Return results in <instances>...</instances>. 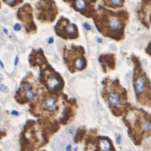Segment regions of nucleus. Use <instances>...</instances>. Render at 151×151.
Here are the masks:
<instances>
[{
  "label": "nucleus",
  "mask_w": 151,
  "mask_h": 151,
  "mask_svg": "<svg viewBox=\"0 0 151 151\" xmlns=\"http://www.w3.org/2000/svg\"><path fill=\"white\" fill-rule=\"evenodd\" d=\"M58 14V8L54 0H39L35 4V17L42 23H53Z\"/></svg>",
  "instance_id": "3"
},
{
  "label": "nucleus",
  "mask_w": 151,
  "mask_h": 151,
  "mask_svg": "<svg viewBox=\"0 0 151 151\" xmlns=\"http://www.w3.org/2000/svg\"><path fill=\"white\" fill-rule=\"evenodd\" d=\"M53 42V37H50L49 39H48V43L49 44H51Z\"/></svg>",
  "instance_id": "23"
},
{
  "label": "nucleus",
  "mask_w": 151,
  "mask_h": 151,
  "mask_svg": "<svg viewBox=\"0 0 151 151\" xmlns=\"http://www.w3.org/2000/svg\"><path fill=\"white\" fill-rule=\"evenodd\" d=\"M149 48H150V42L149 43L148 46H147V49H146V50H147V49H149ZM146 52H147L149 55H150V52H148V50H146Z\"/></svg>",
  "instance_id": "25"
},
{
  "label": "nucleus",
  "mask_w": 151,
  "mask_h": 151,
  "mask_svg": "<svg viewBox=\"0 0 151 151\" xmlns=\"http://www.w3.org/2000/svg\"><path fill=\"white\" fill-rule=\"evenodd\" d=\"M0 90L3 93H7L9 90L6 85H5L4 84H1L0 85Z\"/></svg>",
  "instance_id": "19"
},
{
  "label": "nucleus",
  "mask_w": 151,
  "mask_h": 151,
  "mask_svg": "<svg viewBox=\"0 0 151 151\" xmlns=\"http://www.w3.org/2000/svg\"><path fill=\"white\" fill-rule=\"evenodd\" d=\"M100 147L102 151H109L110 149V142L106 140H101L100 142Z\"/></svg>",
  "instance_id": "17"
},
{
  "label": "nucleus",
  "mask_w": 151,
  "mask_h": 151,
  "mask_svg": "<svg viewBox=\"0 0 151 151\" xmlns=\"http://www.w3.org/2000/svg\"><path fill=\"white\" fill-rule=\"evenodd\" d=\"M18 62V57L17 56V57H16V59H15V62H14V65H17Z\"/></svg>",
  "instance_id": "27"
},
{
  "label": "nucleus",
  "mask_w": 151,
  "mask_h": 151,
  "mask_svg": "<svg viewBox=\"0 0 151 151\" xmlns=\"http://www.w3.org/2000/svg\"><path fill=\"white\" fill-rule=\"evenodd\" d=\"M104 6L114 9H118L124 7L125 0H101Z\"/></svg>",
  "instance_id": "10"
},
{
  "label": "nucleus",
  "mask_w": 151,
  "mask_h": 151,
  "mask_svg": "<svg viewBox=\"0 0 151 151\" xmlns=\"http://www.w3.org/2000/svg\"><path fill=\"white\" fill-rule=\"evenodd\" d=\"M142 129L144 130H145V131H147V130L150 129V121H149V120H145V121L142 123Z\"/></svg>",
  "instance_id": "18"
},
{
  "label": "nucleus",
  "mask_w": 151,
  "mask_h": 151,
  "mask_svg": "<svg viewBox=\"0 0 151 151\" xmlns=\"http://www.w3.org/2000/svg\"><path fill=\"white\" fill-rule=\"evenodd\" d=\"M33 9L31 4L26 3L20 7L17 12V17L23 24L27 34H35L37 32V27L34 22Z\"/></svg>",
  "instance_id": "5"
},
{
  "label": "nucleus",
  "mask_w": 151,
  "mask_h": 151,
  "mask_svg": "<svg viewBox=\"0 0 151 151\" xmlns=\"http://www.w3.org/2000/svg\"><path fill=\"white\" fill-rule=\"evenodd\" d=\"M29 61L30 63L34 66L36 65H42L47 62L42 49H39L38 50H33V51L30 55Z\"/></svg>",
  "instance_id": "8"
},
{
  "label": "nucleus",
  "mask_w": 151,
  "mask_h": 151,
  "mask_svg": "<svg viewBox=\"0 0 151 151\" xmlns=\"http://www.w3.org/2000/svg\"><path fill=\"white\" fill-rule=\"evenodd\" d=\"M54 29L58 37L65 40H74L79 37L78 29L76 24L73 23L70 19L61 17L55 24Z\"/></svg>",
  "instance_id": "4"
},
{
  "label": "nucleus",
  "mask_w": 151,
  "mask_h": 151,
  "mask_svg": "<svg viewBox=\"0 0 151 151\" xmlns=\"http://www.w3.org/2000/svg\"><path fill=\"white\" fill-rule=\"evenodd\" d=\"M150 3L151 0H142L137 12L139 20L147 29L150 27Z\"/></svg>",
  "instance_id": "7"
},
{
  "label": "nucleus",
  "mask_w": 151,
  "mask_h": 151,
  "mask_svg": "<svg viewBox=\"0 0 151 151\" xmlns=\"http://www.w3.org/2000/svg\"><path fill=\"white\" fill-rule=\"evenodd\" d=\"M146 84H145V78L142 77H139L134 82V88L135 93L137 95H140L145 90Z\"/></svg>",
  "instance_id": "11"
},
{
  "label": "nucleus",
  "mask_w": 151,
  "mask_h": 151,
  "mask_svg": "<svg viewBox=\"0 0 151 151\" xmlns=\"http://www.w3.org/2000/svg\"><path fill=\"white\" fill-rule=\"evenodd\" d=\"M109 102L110 105H113V106H117L120 104V97L118 93L112 92L110 93L109 95Z\"/></svg>",
  "instance_id": "13"
},
{
  "label": "nucleus",
  "mask_w": 151,
  "mask_h": 151,
  "mask_svg": "<svg viewBox=\"0 0 151 151\" xmlns=\"http://www.w3.org/2000/svg\"><path fill=\"white\" fill-rule=\"evenodd\" d=\"M98 40H99V42H100V43H101V42H102V39H100V38H99V39H98Z\"/></svg>",
  "instance_id": "31"
},
{
  "label": "nucleus",
  "mask_w": 151,
  "mask_h": 151,
  "mask_svg": "<svg viewBox=\"0 0 151 151\" xmlns=\"http://www.w3.org/2000/svg\"><path fill=\"white\" fill-rule=\"evenodd\" d=\"M83 27H84L85 29H88V30H90V29H91V26H90V25L89 24H88L87 23H84L83 24Z\"/></svg>",
  "instance_id": "21"
},
{
  "label": "nucleus",
  "mask_w": 151,
  "mask_h": 151,
  "mask_svg": "<svg viewBox=\"0 0 151 151\" xmlns=\"http://www.w3.org/2000/svg\"><path fill=\"white\" fill-rule=\"evenodd\" d=\"M12 115H18V112H17L16 110H13L12 112Z\"/></svg>",
  "instance_id": "26"
},
{
  "label": "nucleus",
  "mask_w": 151,
  "mask_h": 151,
  "mask_svg": "<svg viewBox=\"0 0 151 151\" xmlns=\"http://www.w3.org/2000/svg\"><path fill=\"white\" fill-rule=\"evenodd\" d=\"M75 12L87 18H92L95 13V3L97 0H63Z\"/></svg>",
  "instance_id": "6"
},
{
  "label": "nucleus",
  "mask_w": 151,
  "mask_h": 151,
  "mask_svg": "<svg viewBox=\"0 0 151 151\" xmlns=\"http://www.w3.org/2000/svg\"><path fill=\"white\" fill-rule=\"evenodd\" d=\"M2 80H3V76H2V75L0 73V83L1 82Z\"/></svg>",
  "instance_id": "28"
},
{
  "label": "nucleus",
  "mask_w": 151,
  "mask_h": 151,
  "mask_svg": "<svg viewBox=\"0 0 151 151\" xmlns=\"http://www.w3.org/2000/svg\"><path fill=\"white\" fill-rule=\"evenodd\" d=\"M129 18L127 10L114 11L102 5H99L92 17L95 26L100 34L117 42L125 38V29Z\"/></svg>",
  "instance_id": "1"
},
{
  "label": "nucleus",
  "mask_w": 151,
  "mask_h": 151,
  "mask_svg": "<svg viewBox=\"0 0 151 151\" xmlns=\"http://www.w3.org/2000/svg\"><path fill=\"white\" fill-rule=\"evenodd\" d=\"M120 140H121V135H118V136L116 137V142H117V144H119L120 143Z\"/></svg>",
  "instance_id": "22"
},
{
  "label": "nucleus",
  "mask_w": 151,
  "mask_h": 151,
  "mask_svg": "<svg viewBox=\"0 0 151 151\" xmlns=\"http://www.w3.org/2000/svg\"><path fill=\"white\" fill-rule=\"evenodd\" d=\"M85 53V49L82 46L72 45L70 47H64V61L70 70H82L85 68L87 61Z\"/></svg>",
  "instance_id": "2"
},
{
  "label": "nucleus",
  "mask_w": 151,
  "mask_h": 151,
  "mask_svg": "<svg viewBox=\"0 0 151 151\" xmlns=\"http://www.w3.org/2000/svg\"><path fill=\"white\" fill-rule=\"evenodd\" d=\"M3 1L10 7H16L23 3V0H3Z\"/></svg>",
  "instance_id": "16"
},
{
  "label": "nucleus",
  "mask_w": 151,
  "mask_h": 151,
  "mask_svg": "<svg viewBox=\"0 0 151 151\" xmlns=\"http://www.w3.org/2000/svg\"><path fill=\"white\" fill-rule=\"evenodd\" d=\"M4 32L6 33V34H8V30H7V29L4 28Z\"/></svg>",
  "instance_id": "30"
},
{
  "label": "nucleus",
  "mask_w": 151,
  "mask_h": 151,
  "mask_svg": "<svg viewBox=\"0 0 151 151\" xmlns=\"http://www.w3.org/2000/svg\"><path fill=\"white\" fill-rule=\"evenodd\" d=\"M1 1H0V8H1Z\"/></svg>",
  "instance_id": "32"
},
{
  "label": "nucleus",
  "mask_w": 151,
  "mask_h": 151,
  "mask_svg": "<svg viewBox=\"0 0 151 151\" xmlns=\"http://www.w3.org/2000/svg\"><path fill=\"white\" fill-rule=\"evenodd\" d=\"M0 65H1V67H2V68H3L4 67V66H3V63H2V62H1V60H0Z\"/></svg>",
  "instance_id": "29"
},
{
  "label": "nucleus",
  "mask_w": 151,
  "mask_h": 151,
  "mask_svg": "<svg viewBox=\"0 0 151 151\" xmlns=\"http://www.w3.org/2000/svg\"><path fill=\"white\" fill-rule=\"evenodd\" d=\"M13 28H14V30H15V31L18 32V31H19V30H21L22 26H21V24H19V23H16L14 24Z\"/></svg>",
  "instance_id": "20"
},
{
  "label": "nucleus",
  "mask_w": 151,
  "mask_h": 151,
  "mask_svg": "<svg viewBox=\"0 0 151 151\" xmlns=\"http://www.w3.org/2000/svg\"><path fill=\"white\" fill-rule=\"evenodd\" d=\"M23 89L25 93V97H26V99L28 100H32L34 97V93L33 92L31 88H30V87L28 86V85H24Z\"/></svg>",
  "instance_id": "15"
},
{
  "label": "nucleus",
  "mask_w": 151,
  "mask_h": 151,
  "mask_svg": "<svg viewBox=\"0 0 151 151\" xmlns=\"http://www.w3.org/2000/svg\"><path fill=\"white\" fill-rule=\"evenodd\" d=\"M56 106V102L52 97H47L45 100V107L48 110H53Z\"/></svg>",
  "instance_id": "14"
},
{
  "label": "nucleus",
  "mask_w": 151,
  "mask_h": 151,
  "mask_svg": "<svg viewBox=\"0 0 151 151\" xmlns=\"http://www.w3.org/2000/svg\"><path fill=\"white\" fill-rule=\"evenodd\" d=\"M59 80L54 75H50L47 80V85L49 88L53 90L56 88L59 85Z\"/></svg>",
  "instance_id": "12"
},
{
  "label": "nucleus",
  "mask_w": 151,
  "mask_h": 151,
  "mask_svg": "<svg viewBox=\"0 0 151 151\" xmlns=\"http://www.w3.org/2000/svg\"><path fill=\"white\" fill-rule=\"evenodd\" d=\"M99 62L101 63L102 67L106 69L107 67L114 69L115 66V58L114 54L102 55L99 57Z\"/></svg>",
  "instance_id": "9"
},
{
  "label": "nucleus",
  "mask_w": 151,
  "mask_h": 151,
  "mask_svg": "<svg viewBox=\"0 0 151 151\" xmlns=\"http://www.w3.org/2000/svg\"><path fill=\"white\" fill-rule=\"evenodd\" d=\"M66 150L67 151H71V150H72V145H68L67 148H66Z\"/></svg>",
  "instance_id": "24"
}]
</instances>
